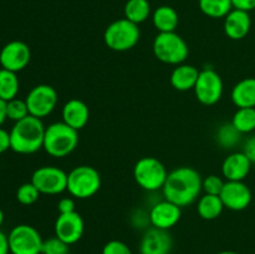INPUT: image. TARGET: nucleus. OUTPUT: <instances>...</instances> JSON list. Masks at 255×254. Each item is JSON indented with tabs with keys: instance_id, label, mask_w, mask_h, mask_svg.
I'll use <instances>...</instances> for the list:
<instances>
[{
	"instance_id": "29",
	"label": "nucleus",
	"mask_w": 255,
	"mask_h": 254,
	"mask_svg": "<svg viewBox=\"0 0 255 254\" xmlns=\"http://www.w3.org/2000/svg\"><path fill=\"white\" fill-rule=\"evenodd\" d=\"M29 109H27V105L25 100L20 99H12L10 101L6 102V117L7 120H11V121L17 122L20 120L25 119V117L29 116Z\"/></svg>"
},
{
	"instance_id": "12",
	"label": "nucleus",
	"mask_w": 255,
	"mask_h": 254,
	"mask_svg": "<svg viewBox=\"0 0 255 254\" xmlns=\"http://www.w3.org/2000/svg\"><path fill=\"white\" fill-rule=\"evenodd\" d=\"M31 59L30 47L24 41L14 40L5 45L0 51V65L2 69L19 72L29 65Z\"/></svg>"
},
{
	"instance_id": "25",
	"label": "nucleus",
	"mask_w": 255,
	"mask_h": 254,
	"mask_svg": "<svg viewBox=\"0 0 255 254\" xmlns=\"http://www.w3.org/2000/svg\"><path fill=\"white\" fill-rule=\"evenodd\" d=\"M201 11L212 19L226 17L234 9L232 0H198Z\"/></svg>"
},
{
	"instance_id": "9",
	"label": "nucleus",
	"mask_w": 255,
	"mask_h": 254,
	"mask_svg": "<svg viewBox=\"0 0 255 254\" xmlns=\"http://www.w3.org/2000/svg\"><path fill=\"white\" fill-rule=\"evenodd\" d=\"M31 182L41 194L55 196L67 191V173L56 166H42L35 169Z\"/></svg>"
},
{
	"instance_id": "16",
	"label": "nucleus",
	"mask_w": 255,
	"mask_h": 254,
	"mask_svg": "<svg viewBox=\"0 0 255 254\" xmlns=\"http://www.w3.org/2000/svg\"><path fill=\"white\" fill-rule=\"evenodd\" d=\"M181 207L167 199L154 204L148 213L149 223L152 224V227L164 231H168L176 226L181 219Z\"/></svg>"
},
{
	"instance_id": "8",
	"label": "nucleus",
	"mask_w": 255,
	"mask_h": 254,
	"mask_svg": "<svg viewBox=\"0 0 255 254\" xmlns=\"http://www.w3.org/2000/svg\"><path fill=\"white\" fill-rule=\"evenodd\" d=\"M11 254H41L42 241L39 231L29 224H19L9 233Z\"/></svg>"
},
{
	"instance_id": "22",
	"label": "nucleus",
	"mask_w": 255,
	"mask_h": 254,
	"mask_svg": "<svg viewBox=\"0 0 255 254\" xmlns=\"http://www.w3.org/2000/svg\"><path fill=\"white\" fill-rule=\"evenodd\" d=\"M152 22L158 32L176 31L179 24V16L176 9L168 5L158 6L152 14Z\"/></svg>"
},
{
	"instance_id": "4",
	"label": "nucleus",
	"mask_w": 255,
	"mask_h": 254,
	"mask_svg": "<svg viewBox=\"0 0 255 254\" xmlns=\"http://www.w3.org/2000/svg\"><path fill=\"white\" fill-rule=\"evenodd\" d=\"M152 49L157 60L176 66L183 64L189 54L188 45L176 31L158 32L153 40Z\"/></svg>"
},
{
	"instance_id": "11",
	"label": "nucleus",
	"mask_w": 255,
	"mask_h": 254,
	"mask_svg": "<svg viewBox=\"0 0 255 254\" xmlns=\"http://www.w3.org/2000/svg\"><path fill=\"white\" fill-rule=\"evenodd\" d=\"M193 90L197 100L202 105L212 106L223 96V80L213 69H204L199 71L198 80Z\"/></svg>"
},
{
	"instance_id": "20",
	"label": "nucleus",
	"mask_w": 255,
	"mask_h": 254,
	"mask_svg": "<svg viewBox=\"0 0 255 254\" xmlns=\"http://www.w3.org/2000/svg\"><path fill=\"white\" fill-rule=\"evenodd\" d=\"M198 76V69L193 65H177L171 74V85L177 91H189L194 89Z\"/></svg>"
},
{
	"instance_id": "24",
	"label": "nucleus",
	"mask_w": 255,
	"mask_h": 254,
	"mask_svg": "<svg viewBox=\"0 0 255 254\" xmlns=\"http://www.w3.org/2000/svg\"><path fill=\"white\" fill-rule=\"evenodd\" d=\"M125 17L134 24L144 22L151 15V4L148 0H127L124 7Z\"/></svg>"
},
{
	"instance_id": "1",
	"label": "nucleus",
	"mask_w": 255,
	"mask_h": 254,
	"mask_svg": "<svg viewBox=\"0 0 255 254\" xmlns=\"http://www.w3.org/2000/svg\"><path fill=\"white\" fill-rule=\"evenodd\" d=\"M202 177L192 167H178L168 173L164 183V199L177 204L182 208L198 199L202 189Z\"/></svg>"
},
{
	"instance_id": "40",
	"label": "nucleus",
	"mask_w": 255,
	"mask_h": 254,
	"mask_svg": "<svg viewBox=\"0 0 255 254\" xmlns=\"http://www.w3.org/2000/svg\"><path fill=\"white\" fill-rule=\"evenodd\" d=\"M2 223H4V212L0 209V227H1Z\"/></svg>"
},
{
	"instance_id": "36",
	"label": "nucleus",
	"mask_w": 255,
	"mask_h": 254,
	"mask_svg": "<svg viewBox=\"0 0 255 254\" xmlns=\"http://www.w3.org/2000/svg\"><path fill=\"white\" fill-rule=\"evenodd\" d=\"M11 149V141H10V132L5 131L0 127V154Z\"/></svg>"
},
{
	"instance_id": "19",
	"label": "nucleus",
	"mask_w": 255,
	"mask_h": 254,
	"mask_svg": "<svg viewBox=\"0 0 255 254\" xmlns=\"http://www.w3.org/2000/svg\"><path fill=\"white\" fill-rule=\"evenodd\" d=\"M90 119V110L84 101L71 99L62 107V122L72 128L80 131L87 125Z\"/></svg>"
},
{
	"instance_id": "37",
	"label": "nucleus",
	"mask_w": 255,
	"mask_h": 254,
	"mask_svg": "<svg viewBox=\"0 0 255 254\" xmlns=\"http://www.w3.org/2000/svg\"><path fill=\"white\" fill-rule=\"evenodd\" d=\"M234 9L244 10V11H252L255 10V0H232Z\"/></svg>"
},
{
	"instance_id": "27",
	"label": "nucleus",
	"mask_w": 255,
	"mask_h": 254,
	"mask_svg": "<svg viewBox=\"0 0 255 254\" xmlns=\"http://www.w3.org/2000/svg\"><path fill=\"white\" fill-rule=\"evenodd\" d=\"M233 126L244 133H252L255 131V107H241L236 111L232 119Z\"/></svg>"
},
{
	"instance_id": "32",
	"label": "nucleus",
	"mask_w": 255,
	"mask_h": 254,
	"mask_svg": "<svg viewBox=\"0 0 255 254\" xmlns=\"http://www.w3.org/2000/svg\"><path fill=\"white\" fill-rule=\"evenodd\" d=\"M226 182L222 179V177L217 176V174H209L206 178L202 181V189L206 194H214V196H219L223 189V186Z\"/></svg>"
},
{
	"instance_id": "13",
	"label": "nucleus",
	"mask_w": 255,
	"mask_h": 254,
	"mask_svg": "<svg viewBox=\"0 0 255 254\" xmlns=\"http://www.w3.org/2000/svg\"><path fill=\"white\" fill-rule=\"evenodd\" d=\"M219 197L226 208L239 212L248 208L252 203L253 194L243 181H227Z\"/></svg>"
},
{
	"instance_id": "10",
	"label": "nucleus",
	"mask_w": 255,
	"mask_h": 254,
	"mask_svg": "<svg viewBox=\"0 0 255 254\" xmlns=\"http://www.w3.org/2000/svg\"><path fill=\"white\" fill-rule=\"evenodd\" d=\"M57 92L52 86L46 84L36 85L27 94L26 101L29 114L37 119L49 116L57 105Z\"/></svg>"
},
{
	"instance_id": "33",
	"label": "nucleus",
	"mask_w": 255,
	"mask_h": 254,
	"mask_svg": "<svg viewBox=\"0 0 255 254\" xmlns=\"http://www.w3.org/2000/svg\"><path fill=\"white\" fill-rule=\"evenodd\" d=\"M102 254H132V251L125 242L110 241L102 248Z\"/></svg>"
},
{
	"instance_id": "39",
	"label": "nucleus",
	"mask_w": 255,
	"mask_h": 254,
	"mask_svg": "<svg viewBox=\"0 0 255 254\" xmlns=\"http://www.w3.org/2000/svg\"><path fill=\"white\" fill-rule=\"evenodd\" d=\"M6 120V101L0 99V127L2 126V124H4Z\"/></svg>"
},
{
	"instance_id": "41",
	"label": "nucleus",
	"mask_w": 255,
	"mask_h": 254,
	"mask_svg": "<svg viewBox=\"0 0 255 254\" xmlns=\"http://www.w3.org/2000/svg\"><path fill=\"white\" fill-rule=\"evenodd\" d=\"M218 254H239L237 253V252H232V251H224V252H221V253Z\"/></svg>"
},
{
	"instance_id": "2",
	"label": "nucleus",
	"mask_w": 255,
	"mask_h": 254,
	"mask_svg": "<svg viewBox=\"0 0 255 254\" xmlns=\"http://www.w3.org/2000/svg\"><path fill=\"white\" fill-rule=\"evenodd\" d=\"M46 127L41 119L29 115L25 119L15 122L10 131L11 149L20 154H31L44 146V137Z\"/></svg>"
},
{
	"instance_id": "7",
	"label": "nucleus",
	"mask_w": 255,
	"mask_h": 254,
	"mask_svg": "<svg viewBox=\"0 0 255 254\" xmlns=\"http://www.w3.org/2000/svg\"><path fill=\"white\" fill-rule=\"evenodd\" d=\"M167 176L168 172L164 164L154 157H142L133 167L134 181L144 191L154 192L162 189Z\"/></svg>"
},
{
	"instance_id": "3",
	"label": "nucleus",
	"mask_w": 255,
	"mask_h": 254,
	"mask_svg": "<svg viewBox=\"0 0 255 254\" xmlns=\"http://www.w3.org/2000/svg\"><path fill=\"white\" fill-rule=\"evenodd\" d=\"M77 144L79 131L65 122H54L45 129L42 148L51 157L64 158L76 149Z\"/></svg>"
},
{
	"instance_id": "23",
	"label": "nucleus",
	"mask_w": 255,
	"mask_h": 254,
	"mask_svg": "<svg viewBox=\"0 0 255 254\" xmlns=\"http://www.w3.org/2000/svg\"><path fill=\"white\" fill-rule=\"evenodd\" d=\"M224 208L226 207L221 197L214 196V194H204L199 198L197 212L206 221H213L221 216Z\"/></svg>"
},
{
	"instance_id": "18",
	"label": "nucleus",
	"mask_w": 255,
	"mask_h": 254,
	"mask_svg": "<svg viewBox=\"0 0 255 254\" xmlns=\"http://www.w3.org/2000/svg\"><path fill=\"white\" fill-rule=\"evenodd\" d=\"M224 32L232 40H242L249 34L252 27V17L248 11L233 9L224 17Z\"/></svg>"
},
{
	"instance_id": "35",
	"label": "nucleus",
	"mask_w": 255,
	"mask_h": 254,
	"mask_svg": "<svg viewBox=\"0 0 255 254\" xmlns=\"http://www.w3.org/2000/svg\"><path fill=\"white\" fill-rule=\"evenodd\" d=\"M243 152L251 159L252 163H255V134L247 139L243 147Z\"/></svg>"
},
{
	"instance_id": "17",
	"label": "nucleus",
	"mask_w": 255,
	"mask_h": 254,
	"mask_svg": "<svg viewBox=\"0 0 255 254\" xmlns=\"http://www.w3.org/2000/svg\"><path fill=\"white\" fill-rule=\"evenodd\" d=\"M252 162L243 151L228 154L222 164V174L227 181H244L252 169Z\"/></svg>"
},
{
	"instance_id": "26",
	"label": "nucleus",
	"mask_w": 255,
	"mask_h": 254,
	"mask_svg": "<svg viewBox=\"0 0 255 254\" xmlns=\"http://www.w3.org/2000/svg\"><path fill=\"white\" fill-rule=\"evenodd\" d=\"M19 79L16 72L6 69H0V99L4 101H10L15 99L19 92Z\"/></svg>"
},
{
	"instance_id": "34",
	"label": "nucleus",
	"mask_w": 255,
	"mask_h": 254,
	"mask_svg": "<svg viewBox=\"0 0 255 254\" xmlns=\"http://www.w3.org/2000/svg\"><path fill=\"white\" fill-rule=\"evenodd\" d=\"M57 211H59V214L71 213V212H75L74 199L70 198V197H65V198L60 199L59 203H57Z\"/></svg>"
},
{
	"instance_id": "6",
	"label": "nucleus",
	"mask_w": 255,
	"mask_h": 254,
	"mask_svg": "<svg viewBox=\"0 0 255 254\" xmlns=\"http://www.w3.org/2000/svg\"><path fill=\"white\" fill-rule=\"evenodd\" d=\"M101 188V176L91 166H77L67 173V192L79 199L95 196Z\"/></svg>"
},
{
	"instance_id": "38",
	"label": "nucleus",
	"mask_w": 255,
	"mask_h": 254,
	"mask_svg": "<svg viewBox=\"0 0 255 254\" xmlns=\"http://www.w3.org/2000/svg\"><path fill=\"white\" fill-rule=\"evenodd\" d=\"M10 247H9V237L0 231V254H9Z\"/></svg>"
},
{
	"instance_id": "28",
	"label": "nucleus",
	"mask_w": 255,
	"mask_h": 254,
	"mask_svg": "<svg viewBox=\"0 0 255 254\" xmlns=\"http://www.w3.org/2000/svg\"><path fill=\"white\" fill-rule=\"evenodd\" d=\"M217 142L221 147L228 149L233 148L241 141L242 133L233 126V124H224L217 129Z\"/></svg>"
},
{
	"instance_id": "21",
	"label": "nucleus",
	"mask_w": 255,
	"mask_h": 254,
	"mask_svg": "<svg viewBox=\"0 0 255 254\" xmlns=\"http://www.w3.org/2000/svg\"><path fill=\"white\" fill-rule=\"evenodd\" d=\"M231 97L238 109L255 107V77L241 80L232 90Z\"/></svg>"
},
{
	"instance_id": "14",
	"label": "nucleus",
	"mask_w": 255,
	"mask_h": 254,
	"mask_svg": "<svg viewBox=\"0 0 255 254\" xmlns=\"http://www.w3.org/2000/svg\"><path fill=\"white\" fill-rule=\"evenodd\" d=\"M55 236L69 246L77 243L82 238L85 223L82 217L76 211L71 213H62L55 221Z\"/></svg>"
},
{
	"instance_id": "31",
	"label": "nucleus",
	"mask_w": 255,
	"mask_h": 254,
	"mask_svg": "<svg viewBox=\"0 0 255 254\" xmlns=\"http://www.w3.org/2000/svg\"><path fill=\"white\" fill-rule=\"evenodd\" d=\"M41 254H70V246L55 236L44 241Z\"/></svg>"
},
{
	"instance_id": "5",
	"label": "nucleus",
	"mask_w": 255,
	"mask_h": 254,
	"mask_svg": "<svg viewBox=\"0 0 255 254\" xmlns=\"http://www.w3.org/2000/svg\"><path fill=\"white\" fill-rule=\"evenodd\" d=\"M141 31L138 25L126 17L112 21L104 32V41L109 49L117 52L128 51L138 42Z\"/></svg>"
},
{
	"instance_id": "15",
	"label": "nucleus",
	"mask_w": 255,
	"mask_h": 254,
	"mask_svg": "<svg viewBox=\"0 0 255 254\" xmlns=\"http://www.w3.org/2000/svg\"><path fill=\"white\" fill-rule=\"evenodd\" d=\"M173 247L171 234L168 231L159 228L147 229L139 242L141 254H169Z\"/></svg>"
},
{
	"instance_id": "30",
	"label": "nucleus",
	"mask_w": 255,
	"mask_h": 254,
	"mask_svg": "<svg viewBox=\"0 0 255 254\" xmlns=\"http://www.w3.org/2000/svg\"><path fill=\"white\" fill-rule=\"evenodd\" d=\"M40 192L36 187L32 184V182H27V183L21 184L16 191V199L20 204L22 206H30L34 204L35 202L39 199Z\"/></svg>"
}]
</instances>
